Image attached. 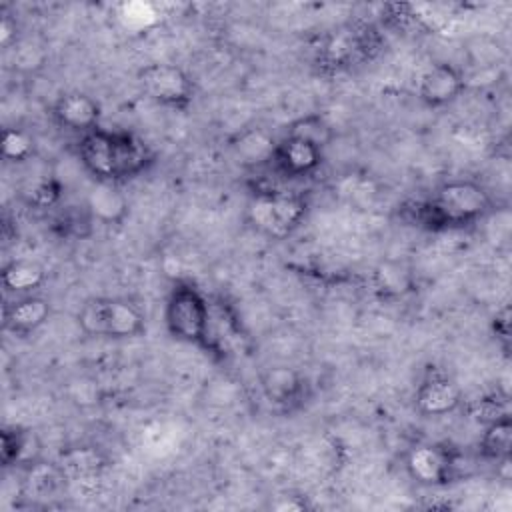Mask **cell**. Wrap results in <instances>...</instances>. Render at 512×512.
Instances as JSON below:
<instances>
[{"instance_id": "cb8c5ba5", "label": "cell", "mask_w": 512, "mask_h": 512, "mask_svg": "<svg viewBox=\"0 0 512 512\" xmlns=\"http://www.w3.org/2000/svg\"><path fill=\"white\" fill-rule=\"evenodd\" d=\"M284 134L306 138V140L322 146L324 150H326V146L334 138V130H332L330 122L322 114H318V112H308L304 116L294 118L292 122L286 124Z\"/></svg>"}, {"instance_id": "5b68a950", "label": "cell", "mask_w": 512, "mask_h": 512, "mask_svg": "<svg viewBox=\"0 0 512 512\" xmlns=\"http://www.w3.org/2000/svg\"><path fill=\"white\" fill-rule=\"evenodd\" d=\"M308 210L310 200L300 192L256 186L246 204V224L268 240H284L302 226Z\"/></svg>"}, {"instance_id": "ba28073f", "label": "cell", "mask_w": 512, "mask_h": 512, "mask_svg": "<svg viewBox=\"0 0 512 512\" xmlns=\"http://www.w3.org/2000/svg\"><path fill=\"white\" fill-rule=\"evenodd\" d=\"M324 164V148L292 134L276 140L270 166L282 180H304L314 176Z\"/></svg>"}, {"instance_id": "9c48e42d", "label": "cell", "mask_w": 512, "mask_h": 512, "mask_svg": "<svg viewBox=\"0 0 512 512\" xmlns=\"http://www.w3.org/2000/svg\"><path fill=\"white\" fill-rule=\"evenodd\" d=\"M262 396L280 412H294L310 396L308 378L294 366L274 364L258 374Z\"/></svg>"}, {"instance_id": "603a6c76", "label": "cell", "mask_w": 512, "mask_h": 512, "mask_svg": "<svg viewBox=\"0 0 512 512\" xmlns=\"http://www.w3.org/2000/svg\"><path fill=\"white\" fill-rule=\"evenodd\" d=\"M2 158L8 164H24L36 154V140L32 132L22 126H6L2 130Z\"/></svg>"}, {"instance_id": "30bf717a", "label": "cell", "mask_w": 512, "mask_h": 512, "mask_svg": "<svg viewBox=\"0 0 512 512\" xmlns=\"http://www.w3.org/2000/svg\"><path fill=\"white\" fill-rule=\"evenodd\" d=\"M468 88L466 72L452 62L430 64L418 80V98L432 110L454 104Z\"/></svg>"}, {"instance_id": "52a82bcc", "label": "cell", "mask_w": 512, "mask_h": 512, "mask_svg": "<svg viewBox=\"0 0 512 512\" xmlns=\"http://www.w3.org/2000/svg\"><path fill=\"white\" fill-rule=\"evenodd\" d=\"M404 470L422 488H444L458 476V452L442 442H416L404 454Z\"/></svg>"}, {"instance_id": "ffe728a7", "label": "cell", "mask_w": 512, "mask_h": 512, "mask_svg": "<svg viewBox=\"0 0 512 512\" xmlns=\"http://www.w3.org/2000/svg\"><path fill=\"white\" fill-rule=\"evenodd\" d=\"M96 224L90 208L84 204H68L52 218V232L64 240H84L92 234Z\"/></svg>"}, {"instance_id": "4316f807", "label": "cell", "mask_w": 512, "mask_h": 512, "mask_svg": "<svg viewBox=\"0 0 512 512\" xmlns=\"http://www.w3.org/2000/svg\"><path fill=\"white\" fill-rule=\"evenodd\" d=\"M274 510L286 512V510H306V498L304 496H278V500L272 504Z\"/></svg>"}, {"instance_id": "d4e9b609", "label": "cell", "mask_w": 512, "mask_h": 512, "mask_svg": "<svg viewBox=\"0 0 512 512\" xmlns=\"http://www.w3.org/2000/svg\"><path fill=\"white\" fill-rule=\"evenodd\" d=\"M62 198V184L56 180V178H44V180H38L30 190H28V196H26V202L34 208H54L58 206Z\"/></svg>"}, {"instance_id": "ac0fdd59", "label": "cell", "mask_w": 512, "mask_h": 512, "mask_svg": "<svg viewBox=\"0 0 512 512\" xmlns=\"http://www.w3.org/2000/svg\"><path fill=\"white\" fill-rule=\"evenodd\" d=\"M86 206L90 208L96 222H102L108 226L122 224L130 212V204L126 196L118 190V186L104 184V182L94 184L86 200Z\"/></svg>"}, {"instance_id": "5bb4252c", "label": "cell", "mask_w": 512, "mask_h": 512, "mask_svg": "<svg viewBox=\"0 0 512 512\" xmlns=\"http://www.w3.org/2000/svg\"><path fill=\"white\" fill-rule=\"evenodd\" d=\"M52 316V304L42 294L16 296L12 302L4 304L2 326L14 338H28L36 334Z\"/></svg>"}, {"instance_id": "e0dca14e", "label": "cell", "mask_w": 512, "mask_h": 512, "mask_svg": "<svg viewBox=\"0 0 512 512\" xmlns=\"http://www.w3.org/2000/svg\"><path fill=\"white\" fill-rule=\"evenodd\" d=\"M48 280L46 268L32 258H14L2 266V288L14 296H26L40 290Z\"/></svg>"}, {"instance_id": "6da1fadb", "label": "cell", "mask_w": 512, "mask_h": 512, "mask_svg": "<svg viewBox=\"0 0 512 512\" xmlns=\"http://www.w3.org/2000/svg\"><path fill=\"white\" fill-rule=\"evenodd\" d=\"M402 218L426 232L466 230L494 212V198L484 184L472 178H452L420 200H410L402 208Z\"/></svg>"}, {"instance_id": "484cf974", "label": "cell", "mask_w": 512, "mask_h": 512, "mask_svg": "<svg viewBox=\"0 0 512 512\" xmlns=\"http://www.w3.org/2000/svg\"><path fill=\"white\" fill-rule=\"evenodd\" d=\"M490 332L494 340L502 346L504 354H508L510 350V306L508 304H502L490 318Z\"/></svg>"}, {"instance_id": "8fae6325", "label": "cell", "mask_w": 512, "mask_h": 512, "mask_svg": "<svg viewBox=\"0 0 512 512\" xmlns=\"http://www.w3.org/2000/svg\"><path fill=\"white\" fill-rule=\"evenodd\" d=\"M464 404V392L460 384L440 372H428L414 390V410L424 418H442L454 414Z\"/></svg>"}, {"instance_id": "7a4b0ae2", "label": "cell", "mask_w": 512, "mask_h": 512, "mask_svg": "<svg viewBox=\"0 0 512 512\" xmlns=\"http://www.w3.org/2000/svg\"><path fill=\"white\" fill-rule=\"evenodd\" d=\"M76 156L94 182L116 186L142 176L156 160L154 150L138 134L102 126L78 138Z\"/></svg>"}, {"instance_id": "2e32d148", "label": "cell", "mask_w": 512, "mask_h": 512, "mask_svg": "<svg viewBox=\"0 0 512 512\" xmlns=\"http://www.w3.org/2000/svg\"><path fill=\"white\" fill-rule=\"evenodd\" d=\"M54 464L66 480H88L108 466V458L92 444H76L64 448Z\"/></svg>"}, {"instance_id": "8992f818", "label": "cell", "mask_w": 512, "mask_h": 512, "mask_svg": "<svg viewBox=\"0 0 512 512\" xmlns=\"http://www.w3.org/2000/svg\"><path fill=\"white\" fill-rule=\"evenodd\" d=\"M140 92L162 108L184 112L196 98L192 76L172 62H148L136 70Z\"/></svg>"}, {"instance_id": "4fadbf2b", "label": "cell", "mask_w": 512, "mask_h": 512, "mask_svg": "<svg viewBox=\"0 0 512 512\" xmlns=\"http://www.w3.org/2000/svg\"><path fill=\"white\" fill-rule=\"evenodd\" d=\"M370 46V32L366 28L342 26L328 34L318 52V60L324 68L340 72L364 60Z\"/></svg>"}, {"instance_id": "44dd1931", "label": "cell", "mask_w": 512, "mask_h": 512, "mask_svg": "<svg viewBox=\"0 0 512 512\" xmlns=\"http://www.w3.org/2000/svg\"><path fill=\"white\" fill-rule=\"evenodd\" d=\"M274 146H276V140L262 128H250V130L238 134L232 144L240 162H244L248 166L270 164Z\"/></svg>"}, {"instance_id": "9a60e30c", "label": "cell", "mask_w": 512, "mask_h": 512, "mask_svg": "<svg viewBox=\"0 0 512 512\" xmlns=\"http://www.w3.org/2000/svg\"><path fill=\"white\" fill-rule=\"evenodd\" d=\"M44 444L34 428L8 424L0 432V464L2 468L28 470L42 460Z\"/></svg>"}, {"instance_id": "277c9868", "label": "cell", "mask_w": 512, "mask_h": 512, "mask_svg": "<svg viewBox=\"0 0 512 512\" xmlns=\"http://www.w3.org/2000/svg\"><path fill=\"white\" fill-rule=\"evenodd\" d=\"M80 332L100 340H136L148 330L144 310L124 296H92L76 314Z\"/></svg>"}, {"instance_id": "3957f363", "label": "cell", "mask_w": 512, "mask_h": 512, "mask_svg": "<svg viewBox=\"0 0 512 512\" xmlns=\"http://www.w3.org/2000/svg\"><path fill=\"white\" fill-rule=\"evenodd\" d=\"M210 320V302L202 288L188 278L176 280L164 304V326L170 338L206 352H216Z\"/></svg>"}, {"instance_id": "7402d4cb", "label": "cell", "mask_w": 512, "mask_h": 512, "mask_svg": "<svg viewBox=\"0 0 512 512\" xmlns=\"http://www.w3.org/2000/svg\"><path fill=\"white\" fill-rule=\"evenodd\" d=\"M374 286L382 298H400L414 288L412 272L398 262H382L374 270Z\"/></svg>"}, {"instance_id": "7c38bea8", "label": "cell", "mask_w": 512, "mask_h": 512, "mask_svg": "<svg viewBox=\"0 0 512 512\" xmlns=\"http://www.w3.org/2000/svg\"><path fill=\"white\" fill-rule=\"evenodd\" d=\"M50 116L54 124L62 130L84 136L100 126L102 106L88 92L66 90L54 98L50 106Z\"/></svg>"}, {"instance_id": "d6986e66", "label": "cell", "mask_w": 512, "mask_h": 512, "mask_svg": "<svg viewBox=\"0 0 512 512\" xmlns=\"http://www.w3.org/2000/svg\"><path fill=\"white\" fill-rule=\"evenodd\" d=\"M478 456L492 464L512 456V416L508 412L484 422L478 438Z\"/></svg>"}]
</instances>
